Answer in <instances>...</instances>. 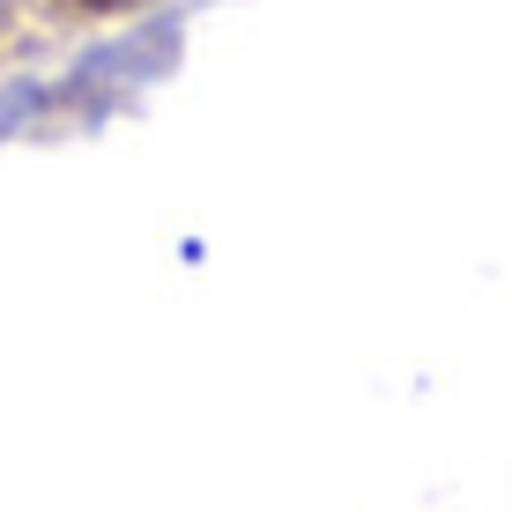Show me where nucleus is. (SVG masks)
I'll list each match as a JSON object with an SVG mask.
<instances>
[{"instance_id": "nucleus-1", "label": "nucleus", "mask_w": 512, "mask_h": 512, "mask_svg": "<svg viewBox=\"0 0 512 512\" xmlns=\"http://www.w3.org/2000/svg\"><path fill=\"white\" fill-rule=\"evenodd\" d=\"M75 8H119V0H75Z\"/></svg>"}, {"instance_id": "nucleus-2", "label": "nucleus", "mask_w": 512, "mask_h": 512, "mask_svg": "<svg viewBox=\"0 0 512 512\" xmlns=\"http://www.w3.org/2000/svg\"><path fill=\"white\" fill-rule=\"evenodd\" d=\"M0 15H8V0H0Z\"/></svg>"}]
</instances>
